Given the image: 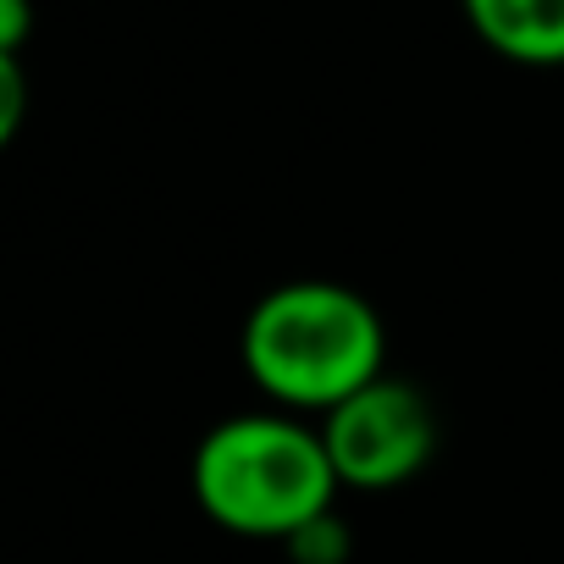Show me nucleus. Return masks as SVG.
<instances>
[{
  "mask_svg": "<svg viewBox=\"0 0 564 564\" xmlns=\"http://www.w3.org/2000/svg\"><path fill=\"white\" fill-rule=\"evenodd\" d=\"M238 355L265 399L282 410L327 415L382 377L388 333L360 289L305 276L254 300Z\"/></svg>",
  "mask_w": 564,
  "mask_h": 564,
  "instance_id": "obj_1",
  "label": "nucleus"
},
{
  "mask_svg": "<svg viewBox=\"0 0 564 564\" xmlns=\"http://www.w3.org/2000/svg\"><path fill=\"white\" fill-rule=\"evenodd\" d=\"M338 487L322 426L294 415H227L194 448V498L232 536L289 542L311 520L333 514Z\"/></svg>",
  "mask_w": 564,
  "mask_h": 564,
  "instance_id": "obj_2",
  "label": "nucleus"
},
{
  "mask_svg": "<svg viewBox=\"0 0 564 564\" xmlns=\"http://www.w3.org/2000/svg\"><path fill=\"white\" fill-rule=\"evenodd\" d=\"M322 437L344 487L388 492L421 476L426 459L437 454V410L415 382L382 371L371 388L322 415Z\"/></svg>",
  "mask_w": 564,
  "mask_h": 564,
  "instance_id": "obj_3",
  "label": "nucleus"
},
{
  "mask_svg": "<svg viewBox=\"0 0 564 564\" xmlns=\"http://www.w3.org/2000/svg\"><path fill=\"white\" fill-rule=\"evenodd\" d=\"M487 51L520 67H564V0H459Z\"/></svg>",
  "mask_w": 564,
  "mask_h": 564,
  "instance_id": "obj_4",
  "label": "nucleus"
},
{
  "mask_svg": "<svg viewBox=\"0 0 564 564\" xmlns=\"http://www.w3.org/2000/svg\"><path fill=\"white\" fill-rule=\"evenodd\" d=\"M289 547L300 564H344V553H349V531L338 525V514H322V520H311L305 531H294Z\"/></svg>",
  "mask_w": 564,
  "mask_h": 564,
  "instance_id": "obj_5",
  "label": "nucleus"
},
{
  "mask_svg": "<svg viewBox=\"0 0 564 564\" xmlns=\"http://www.w3.org/2000/svg\"><path fill=\"white\" fill-rule=\"evenodd\" d=\"M23 122V67L18 56H0V139H12Z\"/></svg>",
  "mask_w": 564,
  "mask_h": 564,
  "instance_id": "obj_6",
  "label": "nucleus"
},
{
  "mask_svg": "<svg viewBox=\"0 0 564 564\" xmlns=\"http://www.w3.org/2000/svg\"><path fill=\"white\" fill-rule=\"evenodd\" d=\"M29 40V0H0V56H18Z\"/></svg>",
  "mask_w": 564,
  "mask_h": 564,
  "instance_id": "obj_7",
  "label": "nucleus"
}]
</instances>
